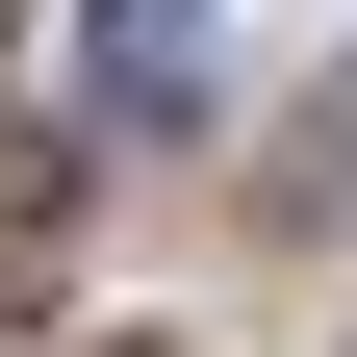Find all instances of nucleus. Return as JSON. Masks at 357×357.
Returning <instances> with one entry per match:
<instances>
[{
  "mask_svg": "<svg viewBox=\"0 0 357 357\" xmlns=\"http://www.w3.org/2000/svg\"><path fill=\"white\" fill-rule=\"evenodd\" d=\"M204 77H230L204 0H77V102H102V128H204Z\"/></svg>",
  "mask_w": 357,
  "mask_h": 357,
  "instance_id": "f257e3e1",
  "label": "nucleus"
},
{
  "mask_svg": "<svg viewBox=\"0 0 357 357\" xmlns=\"http://www.w3.org/2000/svg\"><path fill=\"white\" fill-rule=\"evenodd\" d=\"M52 204H77V178H52V153H0V306L52 281Z\"/></svg>",
  "mask_w": 357,
  "mask_h": 357,
  "instance_id": "f03ea898",
  "label": "nucleus"
}]
</instances>
